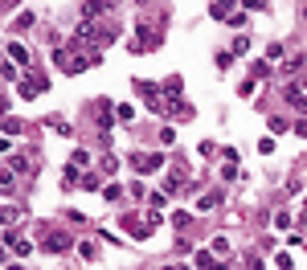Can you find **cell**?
<instances>
[{
  "mask_svg": "<svg viewBox=\"0 0 307 270\" xmlns=\"http://www.w3.org/2000/svg\"><path fill=\"white\" fill-rule=\"evenodd\" d=\"M4 242H8V250H13L17 258H25V254L33 250V245H29V242H21V238H17V233H13V229H8V233H4Z\"/></svg>",
  "mask_w": 307,
  "mask_h": 270,
  "instance_id": "cell-1",
  "label": "cell"
},
{
  "mask_svg": "<svg viewBox=\"0 0 307 270\" xmlns=\"http://www.w3.org/2000/svg\"><path fill=\"white\" fill-rule=\"evenodd\" d=\"M66 245H70V242H66L62 233H49V238H45V250H49V254H58V250H66Z\"/></svg>",
  "mask_w": 307,
  "mask_h": 270,
  "instance_id": "cell-2",
  "label": "cell"
},
{
  "mask_svg": "<svg viewBox=\"0 0 307 270\" xmlns=\"http://www.w3.org/2000/svg\"><path fill=\"white\" fill-rule=\"evenodd\" d=\"M8 57H13L17 66H25V62H29V49H25V45H17V41H13V45H8Z\"/></svg>",
  "mask_w": 307,
  "mask_h": 270,
  "instance_id": "cell-3",
  "label": "cell"
},
{
  "mask_svg": "<svg viewBox=\"0 0 307 270\" xmlns=\"http://www.w3.org/2000/svg\"><path fill=\"white\" fill-rule=\"evenodd\" d=\"M135 168H140V172H152V168H160V156H135Z\"/></svg>",
  "mask_w": 307,
  "mask_h": 270,
  "instance_id": "cell-4",
  "label": "cell"
},
{
  "mask_svg": "<svg viewBox=\"0 0 307 270\" xmlns=\"http://www.w3.org/2000/svg\"><path fill=\"white\" fill-rule=\"evenodd\" d=\"M98 127H111V102H98Z\"/></svg>",
  "mask_w": 307,
  "mask_h": 270,
  "instance_id": "cell-5",
  "label": "cell"
},
{
  "mask_svg": "<svg viewBox=\"0 0 307 270\" xmlns=\"http://www.w3.org/2000/svg\"><path fill=\"white\" fill-rule=\"evenodd\" d=\"M197 266H205V270H221V266H217V258H213V254H197Z\"/></svg>",
  "mask_w": 307,
  "mask_h": 270,
  "instance_id": "cell-6",
  "label": "cell"
},
{
  "mask_svg": "<svg viewBox=\"0 0 307 270\" xmlns=\"http://www.w3.org/2000/svg\"><path fill=\"white\" fill-rule=\"evenodd\" d=\"M217 201H221V196H217V193H205V196H201V201H197V209H213V205H217Z\"/></svg>",
  "mask_w": 307,
  "mask_h": 270,
  "instance_id": "cell-7",
  "label": "cell"
},
{
  "mask_svg": "<svg viewBox=\"0 0 307 270\" xmlns=\"http://www.w3.org/2000/svg\"><path fill=\"white\" fill-rule=\"evenodd\" d=\"M246 49H250V41H246V37H237V41H234V57H242Z\"/></svg>",
  "mask_w": 307,
  "mask_h": 270,
  "instance_id": "cell-8",
  "label": "cell"
},
{
  "mask_svg": "<svg viewBox=\"0 0 307 270\" xmlns=\"http://www.w3.org/2000/svg\"><path fill=\"white\" fill-rule=\"evenodd\" d=\"M295 131H299V135H307V119H303V123H295Z\"/></svg>",
  "mask_w": 307,
  "mask_h": 270,
  "instance_id": "cell-9",
  "label": "cell"
}]
</instances>
